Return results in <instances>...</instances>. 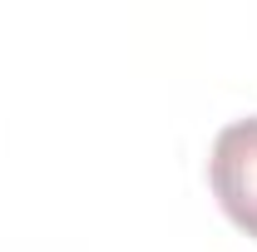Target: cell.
<instances>
[{
  "instance_id": "1",
  "label": "cell",
  "mask_w": 257,
  "mask_h": 252,
  "mask_svg": "<svg viewBox=\"0 0 257 252\" xmlns=\"http://www.w3.org/2000/svg\"><path fill=\"white\" fill-rule=\"evenodd\" d=\"M208 173L223 213L247 237H257V119H237L218 134Z\"/></svg>"
}]
</instances>
